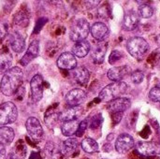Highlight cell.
Segmentation results:
<instances>
[{
	"label": "cell",
	"instance_id": "cell-1",
	"mask_svg": "<svg viewBox=\"0 0 160 159\" xmlns=\"http://www.w3.org/2000/svg\"><path fill=\"white\" fill-rule=\"evenodd\" d=\"M22 82V70L18 67H13L3 75L0 82V90L3 95L10 97L19 91Z\"/></svg>",
	"mask_w": 160,
	"mask_h": 159
},
{
	"label": "cell",
	"instance_id": "cell-2",
	"mask_svg": "<svg viewBox=\"0 0 160 159\" xmlns=\"http://www.w3.org/2000/svg\"><path fill=\"white\" fill-rule=\"evenodd\" d=\"M128 90V84L124 82H112L104 87L99 93V99L103 102H111L116 98L121 97Z\"/></svg>",
	"mask_w": 160,
	"mask_h": 159
},
{
	"label": "cell",
	"instance_id": "cell-3",
	"mask_svg": "<svg viewBox=\"0 0 160 159\" xmlns=\"http://www.w3.org/2000/svg\"><path fill=\"white\" fill-rule=\"evenodd\" d=\"M127 49L128 52L135 58H142L149 50L148 42L141 37H133L128 40Z\"/></svg>",
	"mask_w": 160,
	"mask_h": 159
},
{
	"label": "cell",
	"instance_id": "cell-4",
	"mask_svg": "<svg viewBox=\"0 0 160 159\" xmlns=\"http://www.w3.org/2000/svg\"><path fill=\"white\" fill-rule=\"evenodd\" d=\"M18 110L13 102L7 101L0 104V126L12 124L17 120Z\"/></svg>",
	"mask_w": 160,
	"mask_h": 159
},
{
	"label": "cell",
	"instance_id": "cell-5",
	"mask_svg": "<svg viewBox=\"0 0 160 159\" xmlns=\"http://www.w3.org/2000/svg\"><path fill=\"white\" fill-rule=\"evenodd\" d=\"M89 32H90L89 22L84 19H79L75 22V23L71 27L69 37L71 40L75 42H79V41L85 40Z\"/></svg>",
	"mask_w": 160,
	"mask_h": 159
},
{
	"label": "cell",
	"instance_id": "cell-6",
	"mask_svg": "<svg viewBox=\"0 0 160 159\" xmlns=\"http://www.w3.org/2000/svg\"><path fill=\"white\" fill-rule=\"evenodd\" d=\"M26 131L29 137L34 141H40L44 135L42 126L39 120L36 117H29L25 123Z\"/></svg>",
	"mask_w": 160,
	"mask_h": 159
},
{
	"label": "cell",
	"instance_id": "cell-7",
	"mask_svg": "<svg viewBox=\"0 0 160 159\" xmlns=\"http://www.w3.org/2000/svg\"><path fill=\"white\" fill-rule=\"evenodd\" d=\"M86 99V93L82 89L75 88L70 90L65 97V101L69 107H79Z\"/></svg>",
	"mask_w": 160,
	"mask_h": 159
},
{
	"label": "cell",
	"instance_id": "cell-8",
	"mask_svg": "<svg viewBox=\"0 0 160 159\" xmlns=\"http://www.w3.org/2000/svg\"><path fill=\"white\" fill-rule=\"evenodd\" d=\"M136 150L143 157H153L160 154V145L153 142H139L136 144Z\"/></svg>",
	"mask_w": 160,
	"mask_h": 159
},
{
	"label": "cell",
	"instance_id": "cell-9",
	"mask_svg": "<svg viewBox=\"0 0 160 159\" xmlns=\"http://www.w3.org/2000/svg\"><path fill=\"white\" fill-rule=\"evenodd\" d=\"M31 95L35 102H38L43 97V79L40 75H35L30 82Z\"/></svg>",
	"mask_w": 160,
	"mask_h": 159
},
{
	"label": "cell",
	"instance_id": "cell-10",
	"mask_svg": "<svg viewBox=\"0 0 160 159\" xmlns=\"http://www.w3.org/2000/svg\"><path fill=\"white\" fill-rule=\"evenodd\" d=\"M134 139L128 134H121L116 139L115 149L119 154H126L134 147Z\"/></svg>",
	"mask_w": 160,
	"mask_h": 159
},
{
	"label": "cell",
	"instance_id": "cell-11",
	"mask_svg": "<svg viewBox=\"0 0 160 159\" xmlns=\"http://www.w3.org/2000/svg\"><path fill=\"white\" fill-rule=\"evenodd\" d=\"M131 106V100L127 97H119L111 102L108 105V111L113 113H123L128 110Z\"/></svg>",
	"mask_w": 160,
	"mask_h": 159
},
{
	"label": "cell",
	"instance_id": "cell-12",
	"mask_svg": "<svg viewBox=\"0 0 160 159\" xmlns=\"http://www.w3.org/2000/svg\"><path fill=\"white\" fill-rule=\"evenodd\" d=\"M57 66L62 69L73 70L77 67V60L73 53L66 52L60 54L57 59Z\"/></svg>",
	"mask_w": 160,
	"mask_h": 159
},
{
	"label": "cell",
	"instance_id": "cell-13",
	"mask_svg": "<svg viewBox=\"0 0 160 159\" xmlns=\"http://www.w3.org/2000/svg\"><path fill=\"white\" fill-rule=\"evenodd\" d=\"M140 23V15L135 10L128 11L123 20V29L126 31H132L137 28Z\"/></svg>",
	"mask_w": 160,
	"mask_h": 159
},
{
	"label": "cell",
	"instance_id": "cell-14",
	"mask_svg": "<svg viewBox=\"0 0 160 159\" xmlns=\"http://www.w3.org/2000/svg\"><path fill=\"white\" fill-rule=\"evenodd\" d=\"M38 53H39V42L38 40H33L29 45L27 51L25 52L24 55L20 60V64L22 65L23 67L27 66L36 57H38Z\"/></svg>",
	"mask_w": 160,
	"mask_h": 159
},
{
	"label": "cell",
	"instance_id": "cell-15",
	"mask_svg": "<svg viewBox=\"0 0 160 159\" xmlns=\"http://www.w3.org/2000/svg\"><path fill=\"white\" fill-rule=\"evenodd\" d=\"M128 74H131V68L128 66H122V67H114L109 69L107 76L110 80L116 82H122V80Z\"/></svg>",
	"mask_w": 160,
	"mask_h": 159
},
{
	"label": "cell",
	"instance_id": "cell-16",
	"mask_svg": "<svg viewBox=\"0 0 160 159\" xmlns=\"http://www.w3.org/2000/svg\"><path fill=\"white\" fill-rule=\"evenodd\" d=\"M82 112H83V108L82 106L69 107L68 109H66L65 111L59 113V121L68 122V121L78 120L79 117L82 114Z\"/></svg>",
	"mask_w": 160,
	"mask_h": 159
},
{
	"label": "cell",
	"instance_id": "cell-17",
	"mask_svg": "<svg viewBox=\"0 0 160 159\" xmlns=\"http://www.w3.org/2000/svg\"><path fill=\"white\" fill-rule=\"evenodd\" d=\"M9 44L11 49L15 52L19 53L22 52L25 48V39L19 32L15 31L9 36Z\"/></svg>",
	"mask_w": 160,
	"mask_h": 159
},
{
	"label": "cell",
	"instance_id": "cell-18",
	"mask_svg": "<svg viewBox=\"0 0 160 159\" xmlns=\"http://www.w3.org/2000/svg\"><path fill=\"white\" fill-rule=\"evenodd\" d=\"M90 32L94 38L98 40H103L109 34V28L105 23L101 22H98L91 26Z\"/></svg>",
	"mask_w": 160,
	"mask_h": 159
},
{
	"label": "cell",
	"instance_id": "cell-19",
	"mask_svg": "<svg viewBox=\"0 0 160 159\" xmlns=\"http://www.w3.org/2000/svg\"><path fill=\"white\" fill-rule=\"evenodd\" d=\"M79 147V142L76 138H69L62 142L60 151L64 156H72L75 152H77Z\"/></svg>",
	"mask_w": 160,
	"mask_h": 159
},
{
	"label": "cell",
	"instance_id": "cell-20",
	"mask_svg": "<svg viewBox=\"0 0 160 159\" xmlns=\"http://www.w3.org/2000/svg\"><path fill=\"white\" fill-rule=\"evenodd\" d=\"M107 52V44L100 42L95 46V48L92 50L91 57L96 64H102L105 58Z\"/></svg>",
	"mask_w": 160,
	"mask_h": 159
},
{
	"label": "cell",
	"instance_id": "cell-21",
	"mask_svg": "<svg viewBox=\"0 0 160 159\" xmlns=\"http://www.w3.org/2000/svg\"><path fill=\"white\" fill-rule=\"evenodd\" d=\"M73 78L80 85H85L90 79V73L84 67H77L73 69Z\"/></svg>",
	"mask_w": 160,
	"mask_h": 159
},
{
	"label": "cell",
	"instance_id": "cell-22",
	"mask_svg": "<svg viewBox=\"0 0 160 159\" xmlns=\"http://www.w3.org/2000/svg\"><path fill=\"white\" fill-rule=\"evenodd\" d=\"M12 65V55L10 52L3 49L0 51V74H5L8 69L11 68Z\"/></svg>",
	"mask_w": 160,
	"mask_h": 159
},
{
	"label": "cell",
	"instance_id": "cell-23",
	"mask_svg": "<svg viewBox=\"0 0 160 159\" xmlns=\"http://www.w3.org/2000/svg\"><path fill=\"white\" fill-rule=\"evenodd\" d=\"M90 50H91V46L89 42L86 40H82L75 43V45L72 47V53L77 57L83 58L89 53Z\"/></svg>",
	"mask_w": 160,
	"mask_h": 159
},
{
	"label": "cell",
	"instance_id": "cell-24",
	"mask_svg": "<svg viewBox=\"0 0 160 159\" xmlns=\"http://www.w3.org/2000/svg\"><path fill=\"white\" fill-rule=\"evenodd\" d=\"M15 137L14 130L8 127H0V143L5 145L10 144Z\"/></svg>",
	"mask_w": 160,
	"mask_h": 159
},
{
	"label": "cell",
	"instance_id": "cell-25",
	"mask_svg": "<svg viewBox=\"0 0 160 159\" xmlns=\"http://www.w3.org/2000/svg\"><path fill=\"white\" fill-rule=\"evenodd\" d=\"M79 122L78 120L74 121H68V122H63V125L61 127V131L62 134L66 137H70L73 134L76 133L78 127H79Z\"/></svg>",
	"mask_w": 160,
	"mask_h": 159
},
{
	"label": "cell",
	"instance_id": "cell-26",
	"mask_svg": "<svg viewBox=\"0 0 160 159\" xmlns=\"http://www.w3.org/2000/svg\"><path fill=\"white\" fill-rule=\"evenodd\" d=\"M82 148L84 152L88 154H93L98 151V144L95 140L91 138H86L82 142Z\"/></svg>",
	"mask_w": 160,
	"mask_h": 159
},
{
	"label": "cell",
	"instance_id": "cell-27",
	"mask_svg": "<svg viewBox=\"0 0 160 159\" xmlns=\"http://www.w3.org/2000/svg\"><path fill=\"white\" fill-rule=\"evenodd\" d=\"M29 16L27 14V12L22 11H19L15 16H14V23L18 26L21 27H25L28 24V20Z\"/></svg>",
	"mask_w": 160,
	"mask_h": 159
},
{
	"label": "cell",
	"instance_id": "cell-28",
	"mask_svg": "<svg viewBox=\"0 0 160 159\" xmlns=\"http://www.w3.org/2000/svg\"><path fill=\"white\" fill-rule=\"evenodd\" d=\"M154 14V8L147 4H142L139 7V15L142 18H150Z\"/></svg>",
	"mask_w": 160,
	"mask_h": 159
},
{
	"label": "cell",
	"instance_id": "cell-29",
	"mask_svg": "<svg viewBox=\"0 0 160 159\" xmlns=\"http://www.w3.org/2000/svg\"><path fill=\"white\" fill-rule=\"evenodd\" d=\"M130 77H131L132 82L135 84H140L144 80V74L141 70H135V71L131 72Z\"/></svg>",
	"mask_w": 160,
	"mask_h": 159
},
{
	"label": "cell",
	"instance_id": "cell-30",
	"mask_svg": "<svg viewBox=\"0 0 160 159\" xmlns=\"http://www.w3.org/2000/svg\"><path fill=\"white\" fill-rule=\"evenodd\" d=\"M149 97L154 102H160V84L153 87L150 90Z\"/></svg>",
	"mask_w": 160,
	"mask_h": 159
},
{
	"label": "cell",
	"instance_id": "cell-31",
	"mask_svg": "<svg viewBox=\"0 0 160 159\" xmlns=\"http://www.w3.org/2000/svg\"><path fill=\"white\" fill-rule=\"evenodd\" d=\"M46 151H47V154L51 157H55L56 156H59V154H61V151L60 149L58 150L57 147L52 143V142H48L47 145H46Z\"/></svg>",
	"mask_w": 160,
	"mask_h": 159
},
{
	"label": "cell",
	"instance_id": "cell-32",
	"mask_svg": "<svg viewBox=\"0 0 160 159\" xmlns=\"http://www.w3.org/2000/svg\"><path fill=\"white\" fill-rule=\"evenodd\" d=\"M123 56H124V54H123L122 52H120L118 50H114V51L112 52V53H111V55L109 57V63L111 65H113L116 62H118Z\"/></svg>",
	"mask_w": 160,
	"mask_h": 159
},
{
	"label": "cell",
	"instance_id": "cell-33",
	"mask_svg": "<svg viewBox=\"0 0 160 159\" xmlns=\"http://www.w3.org/2000/svg\"><path fill=\"white\" fill-rule=\"evenodd\" d=\"M87 126H88L87 120H82V121L79 124V127H78V129H77L75 135H76L77 137H82V136L83 135L84 131L86 130Z\"/></svg>",
	"mask_w": 160,
	"mask_h": 159
},
{
	"label": "cell",
	"instance_id": "cell-34",
	"mask_svg": "<svg viewBox=\"0 0 160 159\" xmlns=\"http://www.w3.org/2000/svg\"><path fill=\"white\" fill-rule=\"evenodd\" d=\"M101 123H102V115L101 114H98V115L93 117V119L91 121V124H90V127L92 129H96V128L100 127Z\"/></svg>",
	"mask_w": 160,
	"mask_h": 159
},
{
	"label": "cell",
	"instance_id": "cell-35",
	"mask_svg": "<svg viewBox=\"0 0 160 159\" xmlns=\"http://www.w3.org/2000/svg\"><path fill=\"white\" fill-rule=\"evenodd\" d=\"M7 32H8V27L5 23H1L0 22V40H2L6 35H7Z\"/></svg>",
	"mask_w": 160,
	"mask_h": 159
},
{
	"label": "cell",
	"instance_id": "cell-36",
	"mask_svg": "<svg viewBox=\"0 0 160 159\" xmlns=\"http://www.w3.org/2000/svg\"><path fill=\"white\" fill-rule=\"evenodd\" d=\"M99 3H100V1H85V2H84V4H86V5H85L86 7H87L88 9H92V8L98 7V5Z\"/></svg>",
	"mask_w": 160,
	"mask_h": 159
},
{
	"label": "cell",
	"instance_id": "cell-37",
	"mask_svg": "<svg viewBox=\"0 0 160 159\" xmlns=\"http://www.w3.org/2000/svg\"><path fill=\"white\" fill-rule=\"evenodd\" d=\"M6 158V148L3 144L0 143V159Z\"/></svg>",
	"mask_w": 160,
	"mask_h": 159
},
{
	"label": "cell",
	"instance_id": "cell-38",
	"mask_svg": "<svg viewBox=\"0 0 160 159\" xmlns=\"http://www.w3.org/2000/svg\"><path fill=\"white\" fill-rule=\"evenodd\" d=\"M5 159H21L16 154H12V153H10V154H8V157H6Z\"/></svg>",
	"mask_w": 160,
	"mask_h": 159
},
{
	"label": "cell",
	"instance_id": "cell-39",
	"mask_svg": "<svg viewBox=\"0 0 160 159\" xmlns=\"http://www.w3.org/2000/svg\"><path fill=\"white\" fill-rule=\"evenodd\" d=\"M29 159H40L39 158V155L37 154V153H32V155L30 156V158Z\"/></svg>",
	"mask_w": 160,
	"mask_h": 159
},
{
	"label": "cell",
	"instance_id": "cell-40",
	"mask_svg": "<svg viewBox=\"0 0 160 159\" xmlns=\"http://www.w3.org/2000/svg\"><path fill=\"white\" fill-rule=\"evenodd\" d=\"M157 43L160 46V35H158V36L157 37Z\"/></svg>",
	"mask_w": 160,
	"mask_h": 159
}]
</instances>
